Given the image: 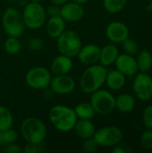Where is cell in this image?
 I'll use <instances>...</instances> for the list:
<instances>
[{"mask_svg":"<svg viewBox=\"0 0 152 153\" xmlns=\"http://www.w3.org/2000/svg\"><path fill=\"white\" fill-rule=\"evenodd\" d=\"M48 118L51 125L62 133L72 131L78 119L74 109L65 105L52 107L48 112Z\"/></svg>","mask_w":152,"mask_h":153,"instance_id":"6da1fadb","label":"cell"},{"mask_svg":"<svg viewBox=\"0 0 152 153\" xmlns=\"http://www.w3.org/2000/svg\"><path fill=\"white\" fill-rule=\"evenodd\" d=\"M108 70L101 65H91L81 75L80 87L84 93L91 94L99 90L105 83Z\"/></svg>","mask_w":152,"mask_h":153,"instance_id":"7a4b0ae2","label":"cell"},{"mask_svg":"<svg viewBox=\"0 0 152 153\" xmlns=\"http://www.w3.org/2000/svg\"><path fill=\"white\" fill-rule=\"evenodd\" d=\"M20 132L26 143L39 144L47 136V126L39 118L30 117L22 122Z\"/></svg>","mask_w":152,"mask_h":153,"instance_id":"3957f363","label":"cell"},{"mask_svg":"<svg viewBox=\"0 0 152 153\" xmlns=\"http://www.w3.org/2000/svg\"><path fill=\"white\" fill-rule=\"evenodd\" d=\"M25 27L30 30L40 29L47 21L46 8L39 2L28 3L22 13Z\"/></svg>","mask_w":152,"mask_h":153,"instance_id":"277c9868","label":"cell"},{"mask_svg":"<svg viewBox=\"0 0 152 153\" xmlns=\"http://www.w3.org/2000/svg\"><path fill=\"white\" fill-rule=\"evenodd\" d=\"M2 24L5 34L9 37H20L24 30L25 24L22 13L14 7H8L2 16Z\"/></svg>","mask_w":152,"mask_h":153,"instance_id":"5b68a950","label":"cell"},{"mask_svg":"<svg viewBox=\"0 0 152 153\" xmlns=\"http://www.w3.org/2000/svg\"><path fill=\"white\" fill-rule=\"evenodd\" d=\"M82 46L79 34L72 30H65L56 39V47L59 53L70 57L77 56Z\"/></svg>","mask_w":152,"mask_h":153,"instance_id":"8992f818","label":"cell"},{"mask_svg":"<svg viewBox=\"0 0 152 153\" xmlns=\"http://www.w3.org/2000/svg\"><path fill=\"white\" fill-rule=\"evenodd\" d=\"M90 103L96 114L108 115L112 113L116 108V98L115 96L107 90L101 88L90 94Z\"/></svg>","mask_w":152,"mask_h":153,"instance_id":"52a82bcc","label":"cell"},{"mask_svg":"<svg viewBox=\"0 0 152 153\" xmlns=\"http://www.w3.org/2000/svg\"><path fill=\"white\" fill-rule=\"evenodd\" d=\"M52 74L50 70L43 66H35L30 69L25 75L26 84L33 90H45L50 85Z\"/></svg>","mask_w":152,"mask_h":153,"instance_id":"ba28073f","label":"cell"},{"mask_svg":"<svg viewBox=\"0 0 152 153\" xmlns=\"http://www.w3.org/2000/svg\"><path fill=\"white\" fill-rule=\"evenodd\" d=\"M93 138L102 147H114L123 139V132L116 126H104L96 130Z\"/></svg>","mask_w":152,"mask_h":153,"instance_id":"9c48e42d","label":"cell"},{"mask_svg":"<svg viewBox=\"0 0 152 153\" xmlns=\"http://www.w3.org/2000/svg\"><path fill=\"white\" fill-rule=\"evenodd\" d=\"M134 95L142 101H149L152 99V77L148 73H137L133 82Z\"/></svg>","mask_w":152,"mask_h":153,"instance_id":"30bf717a","label":"cell"},{"mask_svg":"<svg viewBox=\"0 0 152 153\" xmlns=\"http://www.w3.org/2000/svg\"><path fill=\"white\" fill-rule=\"evenodd\" d=\"M76 86L75 80L68 74L55 75L50 82L51 91L58 95H66L72 93Z\"/></svg>","mask_w":152,"mask_h":153,"instance_id":"8fae6325","label":"cell"},{"mask_svg":"<svg viewBox=\"0 0 152 153\" xmlns=\"http://www.w3.org/2000/svg\"><path fill=\"white\" fill-rule=\"evenodd\" d=\"M107 38L113 43H122L125 39L129 38V29L122 22L115 21L110 22L105 30Z\"/></svg>","mask_w":152,"mask_h":153,"instance_id":"7c38bea8","label":"cell"},{"mask_svg":"<svg viewBox=\"0 0 152 153\" xmlns=\"http://www.w3.org/2000/svg\"><path fill=\"white\" fill-rule=\"evenodd\" d=\"M84 8L82 4L75 2H66L60 6V16L68 22H76L84 16Z\"/></svg>","mask_w":152,"mask_h":153,"instance_id":"4fadbf2b","label":"cell"},{"mask_svg":"<svg viewBox=\"0 0 152 153\" xmlns=\"http://www.w3.org/2000/svg\"><path fill=\"white\" fill-rule=\"evenodd\" d=\"M115 65L118 71L128 77H132L139 72L136 58L125 53L118 55Z\"/></svg>","mask_w":152,"mask_h":153,"instance_id":"5bb4252c","label":"cell"},{"mask_svg":"<svg viewBox=\"0 0 152 153\" xmlns=\"http://www.w3.org/2000/svg\"><path fill=\"white\" fill-rule=\"evenodd\" d=\"M100 48L93 43L82 46L77 57L79 61L85 65H91L97 64L99 60Z\"/></svg>","mask_w":152,"mask_h":153,"instance_id":"9a60e30c","label":"cell"},{"mask_svg":"<svg viewBox=\"0 0 152 153\" xmlns=\"http://www.w3.org/2000/svg\"><path fill=\"white\" fill-rule=\"evenodd\" d=\"M73 66L72 57L60 54L56 56L50 65V72L54 75L68 74Z\"/></svg>","mask_w":152,"mask_h":153,"instance_id":"2e32d148","label":"cell"},{"mask_svg":"<svg viewBox=\"0 0 152 153\" xmlns=\"http://www.w3.org/2000/svg\"><path fill=\"white\" fill-rule=\"evenodd\" d=\"M45 24L47 35L52 39H57L65 30L66 22L60 15H56L48 17Z\"/></svg>","mask_w":152,"mask_h":153,"instance_id":"e0dca14e","label":"cell"},{"mask_svg":"<svg viewBox=\"0 0 152 153\" xmlns=\"http://www.w3.org/2000/svg\"><path fill=\"white\" fill-rule=\"evenodd\" d=\"M73 130L76 135L83 140L93 137L96 132L95 126L90 119H81V118L77 119Z\"/></svg>","mask_w":152,"mask_h":153,"instance_id":"ac0fdd59","label":"cell"},{"mask_svg":"<svg viewBox=\"0 0 152 153\" xmlns=\"http://www.w3.org/2000/svg\"><path fill=\"white\" fill-rule=\"evenodd\" d=\"M126 82V76L117 69L108 71L105 83L112 91H119L123 89Z\"/></svg>","mask_w":152,"mask_h":153,"instance_id":"d6986e66","label":"cell"},{"mask_svg":"<svg viewBox=\"0 0 152 153\" xmlns=\"http://www.w3.org/2000/svg\"><path fill=\"white\" fill-rule=\"evenodd\" d=\"M118 55H119V52H118L117 47L114 44H108L100 49L99 62L100 63L101 65L108 67L115 64Z\"/></svg>","mask_w":152,"mask_h":153,"instance_id":"ffe728a7","label":"cell"},{"mask_svg":"<svg viewBox=\"0 0 152 153\" xmlns=\"http://www.w3.org/2000/svg\"><path fill=\"white\" fill-rule=\"evenodd\" d=\"M135 108V100L129 93H122L116 98V108L122 113H129Z\"/></svg>","mask_w":152,"mask_h":153,"instance_id":"44dd1931","label":"cell"},{"mask_svg":"<svg viewBox=\"0 0 152 153\" xmlns=\"http://www.w3.org/2000/svg\"><path fill=\"white\" fill-rule=\"evenodd\" d=\"M137 65L138 70L141 73H148L152 68V54L149 50H142L137 53Z\"/></svg>","mask_w":152,"mask_h":153,"instance_id":"7402d4cb","label":"cell"},{"mask_svg":"<svg viewBox=\"0 0 152 153\" xmlns=\"http://www.w3.org/2000/svg\"><path fill=\"white\" fill-rule=\"evenodd\" d=\"M77 116V118L81 119H92L95 117L96 112L90 102H82L75 106L73 108Z\"/></svg>","mask_w":152,"mask_h":153,"instance_id":"603a6c76","label":"cell"},{"mask_svg":"<svg viewBox=\"0 0 152 153\" xmlns=\"http://www.w3.org/2000/svg\"><path fill=\"white\" fill-rule=\"evenodd\" d=\"M13 117L12 112L4 106H0V131L4 132L13 127Z\"/></svg>","mask_w":152,"mask_h":153,"instance_id":"cb8c5ba5","label":"cell"},{"mask_svg":"<svg viewBox=\"0 0 152 153\" xmlns=\"http://www.w3.org/2000/svg\"><path fill=\"white\" fill-rule=\"evenodd\" d=\"M127 0H103V6L109 13H118L126 6Z\"/></svg>","mask_w":152,"mask_h":153,"instance_id":"d4e9b609","label":"cell"},{"mask_svg":"<svg viewBox=\"0 0 152 153\" xmlns=\"http://www.w3.org/2000/svg\"><path fill=\"white\" fill-rule=\"evenodd\" d=\"M4 51L10 55V56H15L17 55L22 48V45L18 38L16 37H9L5 39L4 43Z\"/></svg>","mask_w":152,"mask_h":153,"instance_id":"484cf974","label":"cell"},{"mask_svg":"<svg viewBox=\"0 0 152 153\" xmlns=\"http://www.w3.org/2000/svg\"><path fill=\"white\" fill-rule=\"evenodd\" d=\"M122 48L125 54L134 56L139 52V47L135 40L127 38L122 42Z\"/></svg>","mask_w":152,"mask_h":153,"instance_id":"4316f807","label":"cell"},{"mask_svg":"<svg viewBox=\"0 0 152 153\" xmlns=\"http://www.w3.org/2000/svg\"><path fill=\"white\" fill-rule=\"evenodd\" d=\"M142 146L146 150H152V129H146L140 139Z\"/></svg>","mask_w":152,"mask_h":153,"instance_id":"83f0119b","label":"cell"},{"mask_svg":"<svg viewBox=\"0 0 152 153\" xmlns=\"http://www.w3.org/2000/svg\"><path fill=\"white\" fill-rule=\"evenodd\" d=\"M99 148V144L95 141L93 137L85 139L82 144V150L86 153H93L95 152Z\"/></svg>","mask_w":152,"mask_h":153,"instance_id":"f1b7e54d","label":"cell"},{"mask_svg":"<svg viewBox=\"0 0 152 153\" xmlns=\"http://www.w3.org/2000/svg\"><path fill=\"white\" fill-rule=\"evenodd\" d=\"M142 121L146 129H152V105L145 108L142 113Z\"/></svg>","mask_w":152,"mask_h":153,"instance_id":"f546056e","label":"cell"},{"mask_svg":"<svg viewBox=\"0 0 152 153\" xmlns=\"http://www.w3.org/2000/svg\"><path fill=\"white\" fill-rule=\"evenodd\" d=\"M3 134H4V140L5 144L16 143V141L18 140V133L13 128L4 131Z\"/></svg>","mask_w":152,"mask_h":153,"instance_id":"4dcf8cb0","label":"cell"},{"mask_svg":"<svg viewBox=\"0 0 152 153\" xmlns=\"http://www.w3.org/2000/svg\"><path fill=\"white\" fill-rule=\"evenodd\" d=\"M28 46L31 50H40L43 46H44V41L40 39V38H31L29 42H28Z\"/></svg>","mask_w":152,"mask_h":153,"instance_id":"1f68e13d","label":"cell"},{"mask_svg":"<svg viewBox=\"0 0 152 153\" xmlns=\"http://www.w3.org/2000/svg\"><path fill=\"white\" fill-rule=\"evenodd\" d=\"M112 152L113 153H132L133 150L127 143H124L120 142L119 143L114 146Z\"/></svg>","mask_w":152,"mask_h":153,"instance_id":"d6a6232c","label":"cell"},{"mask_svg":"<svg viewBox=\"0 0 152 153\" xmlns=\"http://www.w3.org/2000/svg\"><path fill=\"white\" fill-rule=\"evenodd\" d=\"M23 152L25 153H40L43 152L42 145H41V143L35 144V143H27V144L23 148Z\"/></svg>","mask_w":152,"mask_h":153,"instance_id":"836d02e7","label":"cell"},{"mask_svg":"<svg viewBox=\"0 0 152 153\" xmlns=\"http://www.w3.org/2000/svg\"><path fill=\"white\" fill-rule=\"evenodd\" d=\"M22 151V149L20 147V145L13 143H7L3 146V152L5 153H19Z\"/></svg>","mask_w":152,"mask_h":153,"instance_id":"e575fe53","label":"cell"},{"mask_svg":"<svg viewBox=\"0 0 152 153\" xmlns=\"http://www.w3.org/2000/svg\"><path fill=\"white\" fill-rule=\"evenodd\" d=\"M46 13H47V17L60 15V6L52 4L51 5H49V6L46 9Z\"/></svg>","mask_w":152,"mask_h":153,"instance_id":"d590c367","label":"cell"},{"mask_svg":"<svg viewBox=\"0 0 152 153\" xmlns=\"http://www.w3.org/2000/svg\"><path fill=\"white\" fill-rule=\"evenodd\" d=\"M49 1L51 2V4H56V5H59V6L65 4L66 2H68V0H49Z\"/></svg>","mask_w":152,"mask_h":153,"instance_id":"8d00e7d4","label":"cell"},{"mask_svg":"<svg viewBox=\"0 0 152 153\" xmlns=\"http://www.w3.org/2000/svg\"><path fill=\"white\" fill-rule=\"evenodd\" d=\"M4 144H5V143H4V134H3V132L0 131V148L3 147Z\"/></svg>","mask_w":152,"mask_h":153,"instance_id":"74e56055","label":"cell"},{"mask_svg":"<svg viewBox=\"0 0 152 153\" xmlns=\"http://www.w3.org/2000/svg\"><path fill=\"white\" fill-rule=\"evenodd\" d=\"M73 2H75V3H77V4H86V3H88L90 0H72Z\"/></svg>","mask_w":152,"mask_h":153,"instance_id":"f35d334b","label":"cell"},{"mask_svg":"<svg viewBox=\"0 0 152 153\" xmlns=\"http://www.w3.org/2000/svg\"><path fill=\"white\" fill-rule=\"evenodd\" d=\"M30 2H39H39H41L42 0H30Z\"/></svg>","mask_w":152,"mask_h":153,"instance_id":"ab89813d","label":"cell"}]
</instances>
